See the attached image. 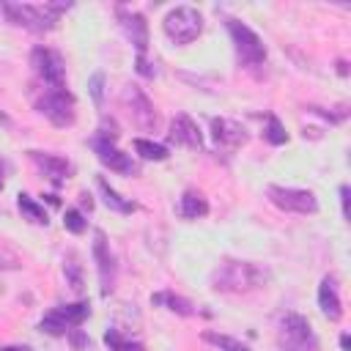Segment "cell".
<instances>
[{"label": "cell", "instance_id": "6da1fadb", "mask_svg": "<svg viewBox=\"0 0 351 351\" xmlns=\"http://www.w3.org/2000/svg\"><path fill=\"white\" fill-rule=\"evenodd\" d=\"M266 282H269V271L252 261L225 258L211 271V288L219 293H247L263 288Z\"/></svg>", "mask_w": 351, "mask_h": 351}, {"label": "cell", "instance_id": "7a4b0ae2", "mask_svg": "<svg viewBox=\"0 0 351 351\" xmlns=\"http://www.w3.org/2000/svg\"><path fill=\"white\" fill-rule=\"evenodd\" d=\"M0 11L11 25L27 27L33 33H47L58 25L60 14L69 11V3H0Z\"/></svg>", "mask_w": 351, "mask_h": 351}, {"label": "cell", "instance_id": "3957f363", "mask_svg": "<svg viewBox=\"0 0 351 351\" xmlns=\"http://www.w3.org/2000/svg\"><path fill=\"white\" fill-rule=\"evenodd\" d=\"M277 346L280 351H318V335L313 332V324L302 313H282L277 324Z\"/></svg>", "mask_w": 351, "mask_h": 351}, {"label": "cell", "instance_id": "277c9868", "mask_svg": "<svg viewBox=\"0 0 351 351\" xmlns=\"http://www.w3.org/2000/svg\"><path fill=\"white\" fill-rule=\"evenodd\" d=\"M36 110L52 123V126H71L77 118V101L66 88H41V93L33 96Z\"/></svg>", "mask_w": 351, "mask_h": 351}, {"label": "cell", "instance_id": "5b68a950", "mask_svg": "<svg viewBox=\"0 0 351 351\" xmlns=\"http://www.w3.org/2000/svg\"><path fill=\"white\" fill-rule=\"evenodd\" d=\"M162 30L173 44L184 47V44H192L203 33V16L192 5H176V8L167 11V16L162 22Z\"/></svg>", "mask_w": 351, "mask_h": 351}, {"label": "cell", "instance_id": "8992f818", "mask_svg": "<svg viewBox=\"0 0 351 351\" xmlns=\"http://www.w3.org/2000/svg\"><path fill=\"white\" fill-rule=\"evenodd\" d=\"M225 25H228V33L233 38V49H236L239 63L241 66H250V69L252 66H261L266 60V47L261 41V36L250 25H244L239 19H225Z\"/></svg>", "mask_w": 351, "mask_h": 351}, {"label": "cell", "instance_id": "52a82bcc", "mask_svg": "<svg viewBox=\"0 0 351 351\" xmlns=\"http://www.w3.org/2000/svg\"><path fill=\"white\" fill-rule=\"evenodd\" d=\"M88 315H90V304H88V302L60 304V307H52V310L41 318L38 329L47 332V335H52V337H60V335H66V332H74Z\"/></svg>", "mask_w": 351, "mask_h": 351}, {"label": "cell", "instance_id": "ba28073f", "mask_svg": "<svg viewBox=\"0 0 351 351\" xmlns=\"http://www.w3.org/2000/svg\"><path fill=\"white\" fill-rule=\"evenodd\" d=\"M30 66L44 88H66V63L58 49L49 47H33Z\"/></svg>", "mask_w": 351, "mask_h": 351}, {"label": "cell", "instance_id": "9c48e42d", "mask_svg": "<svg viewBox=\"0 0 351 351\" xmlns=\"http://www.w3.org/2000/svg\"><path fill=\"white\" fill-rule=\"evenodd\" d=\"M121 101H123V107H126V112L132 115V123H134L137 129H143V132H156L159 115H156L154 101L145 96L143 88H137V85H123Z\"/></svg>", "mask_w": 351, "mask_h": 351}, {"label": "cell", "instance_id": "30bf717a", "mask_svg": "<svg viewBox=\"0 0 351 351\" xmlns=\"http://www.w3.org/2000/svg\"><path fill=\"white\" fill-rule=\"evenodd\" d=\"M266 195L277 208H282L288 214H315L318 211V200H315V195L310 189L271 184V186H266Z\"/></svg>", "mask_w": 351, "mask_h": 351}, {"label": "cell", "instance_id": "8fae6325", "mask_svg": "<svg viewBox=\"0 0 351 351\" xmlns=\"http://www.w3.org/2000/svg\"><path fill=\"white\" fill-rule=\"evenodd\" d=\"M90 148L96 151V156H99V162L104 167H110V170H115L121 176H137L140 173V165L129 154H123L112 140H101V137L93 134L90 137Z\"/></svg>", "mask_w": 351, "mask_h": 351}, {"label": "cell", "instance_id": "7c38bea8", "mask_svg": "<svg viewBox=\"0 0 351 351\" xmlns=\"http://www.w3.org/2000/svg\"><path fill=\"white\" fill-rule=\"evenodd\" d=\"M93 261H96V271H99V282H101V296H110V291L115 288V255L110 252V241L104 236V230L93 233Z\"/></svg>", "mask_w": 351, "mask_h": 351}, {"label": "cell", "instance_id": "4fadbf2b", "mask_svg": "<svg viewBox=\"0 0 351 351\" xmlns=\"http://www.w3.org/2000/svg\"><path fill=\"white\" fill-rule=\"evenodd\" d=\"M211 137L219 151L236 154L247 143V129L233 118H211Z\"/></svg>", "mask_w": 351, "mask_h": 351}, {"label": "cell", "instance_id": "5bb4252c", "mask_svg": "<svg viewBox=\"0 0 351 351\" xmlns=\"http://www.w3.org/2000/svg\"><path fill=\"white\" fill-rule=\"evenodd\" d=\"M167 137H170L176 145H184V148H192V151H200V148H203V134H200L197 123H195L186 112H178V115L170 121Z\"/></svg>", "mask_w": 351, "mask_h": 351}, {"label": "cell", "instance_id": "9a60e30c", "mask_svg": "<svg viewBox=\"0 0 351 351\" xmlns=\"http://www.w3.org/2000/svg\"><path fill=\"white\" fill-rule=\"evenodd\" d=\"M118 19H121V27H123L126 38L134 44L137 55H145V49H148V22H145V16L137 14V11L118 8Z\"/></svg>", "mask_w": 351, "mask_h": 351}, {"label": "cell", "instance_id": "2e32d148", "mask_svg": "<svg viewBox=\"0 0 351 351\" xmlns=\"http://www.w3.org/2000/svg\"><path fill=\"white\" fill-rule=\"evenodd\" d=\"M27 156H30V162L58 186V184H63L66 178H69V173H71V165L63 159V156H58V154H47V151H27Z\"/></svg>", "mask_w": 351, "mask_h": 351}, {"label": "cell", "instance_id": "e0dca14e", "mask_svg": "<svg viewBox=\"0 0 351 351\" xmlns=\"http://www.w3.org/2000/svg\"><path fill=\"white\" fill-rule=\"evenodd\" d=\"M318 307L329 321H340L343 318V302H340V293H337V277L335 274H326L321 280V285H318Z\"/></svg>", "mask_w": 351, "mask_h": 351}, {"label": "cell", "instance_id": "ac0fdd59", "mask_svg": "<svg viewBox=\"0 0 351 351\" xmlns=\"http://www.w3.org/2000/svg\"><path fill=\"white\" fill-rule=\"evenodd\" d=\"M208 214V200L197 189H184L178 197V217L181 219H197Z\"/></svg>", "mask_w": 351, "mask_h": 351}, {"label": "cell", "instance_id": "d6986e66", "mask_svg": "<svg viewBox=\"0 0 351 351\" xmlns=\"http://www.w3.org/2000/svg\"><path fill=\"white\" fill-rule=\"evenodd\" d=\"M151 304L165 307V310H170V313H176V315H195V304H192L189 299L173 293V291H159V293H154V296H151Z\"/></svg>", "mask_w": 351, "mask_h": 351}, {"label": "cell", "instance_id": "ffe728a7", "mask_svg": "<svg viewBox=\"0 0 351 351\" xmlns=\"http://www.w3.org/2000/svg\"><path fill=\"white\" fill-rule=\"evenodd\" d=\"M96 184H99V192H101V197H104L107 208H112V211H118V214H132V211L137 208L132 200H123V197H121V195H118V192H115L104 178H99Z\"/></svg>", "mask_w": 351, "mask_h": 351}, {"label": "cell", "instance_id": "44dd1931", "mask_svg": "<svg viewBox=\"0 0 351 351\" xmlns=\"http://www.w3.org/2000/svg\"><path fill=\"white\" fill-rule=\"evenodd\" d=\"M16 206H19V211L25 214V219H30V222H36V225H47V222H49V217H47L44 206H41V203H36L30 195L19 192V195H16Z\"/></svg>", "mask_w": 351, "mask_h": 351}, {"label": "cell", "instance_id": "7402d4cb", "mask_svg": "<svg viewBox=\"0 0 351 351\" xmlns=\"http://www.w3.org/2000/svg\"><path fill=\"white\" fill-rule=\"evenodd\" d=\"M104 343H107L110 351H145L143 343L126 337V335H123L121 329H115V326H110V329L104 332Z\"/></svg>", "mask_w": 351, "mask_h": 351}, {"label": "cell", "instance_id": "603a6c76", "mask_svg": "<svg viewBox=\"0 0 351 351\" xmlns=\"http://www.w3.org/2000/svg\"><path fill=\"white\" fill-rule=\"evenodd\" d=\"M134 151H137L143 159H154V162L167 159V148H165L162 143H154V140H145V137H137V140H134Z\"/></svg>", "mask_w": 351, "mask_h": 351}, {"label": "cell", "instance_id": "cb8c5ba5", "mask_svg": "<svg viewBox=\"0 0 351 351\" xmlns=\"http://www.w3.org/2000/svg\"><path fill=\"white\" fill-rule=\"evenodd\" d=\"M263 137H266L271 145H282V143H288V132H285V126L280 123V118H277V115H266Z\"/></svg>", "mask_w": 351, "mask_h": 351}, {"label": "cell", "instance_id": "d4e9b609", "mask_svg": "<svg viewBox=\"0 0 351 351\" xmlns=\"http://www.w3.org/2000/svg\"><path fill=\"white\" fill-rule=\"evenodd\" d=\"M203 340L217 346L219 351H247V346L236 337H228V335H217V332H203Z\"/></svg>", "mask_w": 351, "mask_h": 351}, {"label": "cell", "instance_id": "484cf974", "mask_svg": "<svg viewBox=\"0 0 351 351\" xmlns=\"http://www.w3.org/2000/svg\"><path fill=\"white\" fill-rule=\"evenodd\" d=\"M63 271H66V280H69L71 291H74V293H82V269H80V263H77L74 255H69V258L63 261Z\"/></svg>", "mask_w": 351, "mask_h": 351}, {"label": "cell", "instance_id": "4316f807", "mask_svg": "<svg viewBox=\"0 0 351 351\" xmlns=\"http://www.w3.org/2000/svg\"><path fill=\"white\" fill-rule=\"evenodd\" d=\"M63 228H66L69 233H82V230L88 228V222H85L82 211H77V208H66V214H63Z\"/></svg>", "mask_w": 351, "mask_h": 351}, {"label": "cell", "instance_id": "83f0119b", "mask_svg": "<svg viewBox=\"0 0 351 351\" xmlns=\"http://www.w3.org/2000/svg\"><path fill=\"white\" fill-rule=\"evenodd\" d=\"M88 90H90V99L96 107H101L104 101V71H93L90 80H88Z\"/></svg>", "mask_w": 351, "mask_h": 351}, {"label": "cell", "instance_id": "f1b7e54d", "mask_svg": "<svg viewBox=\"0 0 351 351\" xmlns=\"http://www.w3.org/2000/svg\"><path fill=\"white\" fill-rule=\"evenodd\" d=\"M0 269H19V258L5 247H0Z\"/></svg>", "mask_w": 351, "mask_h": 351}, {"label": "cell", "instance_id": "f546056e", "mask_svg": "<svg viewBox=\"0 0 351 351\" xmlns=\"http://www.w3.org/2000/svg\"><path fill=\"white\" fill-rule=\"evenodd\" d=\"M137 74H143V77H154L156 71L151 69V63L145 60V55H137Z\"/></svg>", "mask_w": 351, "mask_h": 351}, {"label": "cell", "instance_id": "4dcf8cb0", "mask_svg": "<svg viewBox=\"0 0 351 351\" xmlns=\"http://www.w3.org/2000/svg\"><path fill=\"white\" fill-rule=\"evenodd\" d=\"M340 206H343V217L348 219V186L346 184L340 186Z\"/></svg>", "mask_w": 351, "mask_h": 351}, {"label": "cell", "instance_id": "1f68e13d", "mask_svg": "<svg viewBox=\"0 0 351 351\" xmlns=\"http://www.w3.org/2000/svg\"><path fill=\"white\" fill-rule=\"evenodd\" d=\"M0 351H30L27 346H0Z\"/></svg>", "mask_w": 351, "mask_h": 351}, {"label": "cell", "instance_id": "d6a6232c", "mask_svg": "<svg viewBox=\"0 0 351 351\" xmlns=\"http://www.w3.org/2000/svg\"><path fill=\"white\" fill-rule=\"evenodd\" d=\"M340 346H343V351H348L351 348V337L348 335H340Z\"/></svg>", "mask_w": 351, "mask_h": 351}, {"label": "cell", "instance_id": "836d02e7", "mask_svg": "<svg viewBox=\"0 0 351 351\" xmlns=\"http://www.w3.org/2000/svg\"><path fill=\"white\" fill-rule=\"evenodd\" d=\"M0 189H3V173H0Z\"/></svg>", "mask_w": 351, "mask_h": 351}, {"label": "cell", "instance_id": "e575fe53", "mask_svg": "<svg viewBox=\"0 0 351 351\" xmlns=\"http://www.w3.org/2000/svg\"><path fill=\"white\" fill-rule=\"evenodd\" d=\"M0 293H3V282H0Z\"/></svg>", "mask_w": 351, "mask_h": 351}]
</instances>
